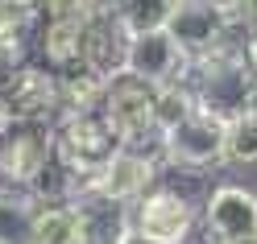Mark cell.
<instances>
[{
    "label": "cell",
    "instance_id": "6da1fadb",
    "mask_svg": "<svg viewBox=\"0 0 257 244\" xmlns=\"http://www.w3.org/2000/svg\"><path fill=\"white\" fill-rule=\"evenodd\" d=\"M245 42H228L220 50H207L191 58V71H187V83L195 87L199 95V108L216 112L220 120H232L245 112V91L253 83V71L245 67Z\"/></svg>",
    "mask_w": 257,
    "mask_h": 244
},
{
    "label": "cell",
    "instance_id": "7a4b0ae2",
    "mask_svg": "<svg viewBox=\"0 0 257 244\" xmlns=\"http://www.w3.org/2000/svg\"><path fill=\"white\" fill-rule=\"evenodd\" d=\"M166 157L158 145H120L108 166H100L79 199H104V203H137L150 186H158Z\"/></svg>",
    "mask_w": 257,
    "mask_h": 244
},
{
    "label": "cell",
    "instance_id": "3957f363",
    "mask_svg": "<svg viewBox=\"0 0 257 244\" xmlns=\"http://www.w3.org/2000/svg\"><path fill=\"white\" fill-rule=\"evenodd\" d=\"M224 128H228V120H220L207 108H195L191 116H183L158 137V149H162L170 170L207 174L224 166Z\"/></svg>",
    "mask_w": 257,
    "mask_h": 244
},
{
    "label": "cell",
    "instance_id": "277c9868",
    "mask_svg": "<svg viewBox=\"0 0 257 244\" xmlns=\"http://www.w3.org/2000/svg\"><path fill=\"white\" fill-rule=\"evenodd\" d=\"M120 149L116 128L108 124L104 112H67L54 120V153L83 178L95 174L100 166H108L112 153Z\"/></svg>",
    "mask_w": 257,
    "mask_h": 244
},
{
    "label": "cell",
    "instance_id": "5b68a950",
    "mask_svg": "<svg viewBox=\"0 0 257 244\" xmlns=\"http://www.w3.org/2000/svg\"><path fill=\"white\" fill-rule=\"evenodd\" d=\"M104 116L116 128L120 145H158V95L137 75H112L104 91Z\"/></svg>",
    "mask_w": 257,
    "mask_h": 244
},
{
    "label": "cell",
    "instance_id": "8992f818",
    "mask_svg": "<svg viewBox=\"0 0 257 244\" xmlns=\"http://www.w3.org/2000/svg\"><path fill=\"white\" fill-rule=\"evenodd\" d=\"M54 161V124L13 120L0 133V186L29 190L34 178Z\"/></svg>",
    "mask_w": 257,
    "mask_h": 244
},
{
    "label": "cell",
    "instance_id": "52a82bcc",
    "mask_svg": "<svg viewBox=\"0 0 257 244\" xmlns=\"http://www.w3.org/2000/svg\"><path fill=\"white\" fill-rule=\"evenodd\" d=\"M0 104L9 108L13 120H46V124H54L62 116L58 71H50L46 62L5 67L0 71Z\"/></svg>",
    "mask_w": 257,
    "mask_h": 244
},
{
    "label": "cell",
    "instance_id": "ba28073f",
    "mask_svg": "<svg viewBox=\"0 0 257 244\" xmlns=\"http://www.w3.org/2000/svg\"><path fill=\"white\" fill-rule=\"evenodd\" d=\"M199 211L174 186H150L133 203V236L146 244H187L195 236Z\"/></svg>",
    "mask_w": 257,
    "mask_h": 244
},
{
    "label": "cell",
    "instance_id": "9c48e42d",
    "mask_svg": "<svg viewBox=\"0 0 257 244\" xmlns=\"http://www.w3.org/2000/svg\"><path fill=\"white\" fill-rule=\"evenodd\" d=\"M170 34L179 38V46L195 58V54H207V50H220L228 42H245V29H240L224 9H216L212 0H179L170 17Z\"/></svg>",
    "mask_w": 257,
    "mask_h": 244
},
{
    "label": "cell",
    "instance_id": "30bf717a",
    "mask_svg": "<svg viewBox=\"0 0 257 244\" xmlns=\"http://www.w3.org/2000/svg\"><path fill=\"white\" fill-rule=\"evenodd\" d=\"M124 71L146 79L150 87H166V83H174V79H187L191 54L179 46V38H174L170 29H150V34H133L128 38Z\"/></svg>",
    "mask_w": 257,
    "mask_h": 244
},
{
    "label": "cell",
    "instance_id": "8fae6325",
    "mask_svg": "<svg viewBox=\"0 0 257 244\" xmlns=\"http://www.w3.org/2000/svg\"><path fill=\"white\" fill-rule=\"evenodd\" d=\"M203 227L212 240L253 244L257 240V190L240 186V182L212 186V194L203 203Z\"/></svg>",
    "mask_w": 257,
    "mask_h": 244
},
{
    "label": "cell",
    "instance_id": "7c38bea8",
    "mask_svg": "<svg viewBox=\"0 0 257 244\" xmlns=\"http://www.w3.org/2000/svg\"><path fill=\"white\" fill-rule=\"evenodd\" d=\"M83 38H87V17H42L34 46L46 67L62 75L83 67Z\"/></svg>",
    "mask_w": 257,
    "mask_h": 244
},
{
    "label": "cell",
    "instance_id": "4fadbf2b",
    "mask_svg": "<svg viewBox=\"0 0 257 244\" xmlns=\"http://www.w3.org/2000/svg\"><path fill=\"white\" fill-rule=\"evenodd\" d=\"M128 29L120 25L116 13H91L87 17V38H83V67L100 71L104 79L124 71V54H128Z\"/></svg>",
    "mask_w": 257,
    "mask_h": 244
},
{
    "label": "cell",
    "instance_id": "5bb4252c",
    "mask_svg": "<svg viewBox=\"0 0 257 244\" xmlns=\"http://www.w3.org/2000/svg\"><path fill=\"white\" fill-rule=\"evenodd\" d=\"M34 244H87V211L83 203H38Z\"/></svg>",
    "mask_w": 257,
    "mask_h": 244
},
{
    "label": "cell",
    "instance_id": "9a60e30c",
    "mask_svg": "<svg viewBox=\"0 0 257 244\" xmlns=\"http://www.w3.org/2000/svg\"><path fill=\"white\" fill-rule=\"evenodd\" d=\"M38 199L29 190L0 186V244H34Z\"/></svg>",
    "mask_w": 257,
    "mask_h": 244
},
{
    "label": "cell",
    "instance_id": "2e32d148",
    "mask_svg": "<svg viewBox=\"0 0 257 244\" xmlns=\"http://www.w3.org/2000/svg\"><path fill=\"white\" fill-rule=\"evenodd\" d=\"M108 79L91 67H75L58 75V95H62V116L67 112H100L104 108Z\"/></svg>",
    "mask_w": 257,
    "mask_h": 244
},
{
    "label": "cell",
    "instance_id": "e0dca14e",
    "mask_svg": "<svg viewBox=\"0 0 257 244\" xmlns=\"http://www.w3.org/2000/svg\"><path fill=\"white\" fill-rule=\"evenodd\" d=\"M174 9H179V0H124L116 9L120 25L128 34H150V29H166Z\"/></svg>",
    "mask_w": 257,
    "mask_h": 244
},
{
    "label": "cell",
    "instance_id": "ac0fdd59",
    "mask_svg": "<svg viewBox=\"0 0 257 244\" xmlns=\"http://www.w3.org/2000/svg\"><path fill=\"white\" fill-rule=\"evenodd\" d=\"M224 166H257V116L240 112L224 128Z\"/></svg>",
    "mask_w": 257,
    "mask_h": 244
},
{
    "label": "cell",
    "instance_id": "d6986e66",
    "mask_svg": "<svg viewBox=\"0 0 257 244\" xmlns=\"http://www.w3.org/2000/svg\"><path fill=\"white\" fill-rule=\"evenodd\" d=\"M38 5L42 17H91V13H100L95 0H38Z\"/></svg>",
    "mask_w": 257,
    "mask_h": 244
},
{
    "label": "cell",
    "instance_id": "ffe728a7",
    "mask_svg": "<svg viewBox=\"0 0 257 244\" xmlns=\"http://www.w3.org/2000/svg\"><path fill=\"white\" fill-rule=\"evenodd\" d=\"M232 21L245 29V34H253L257 29V0H236L232 5Z\"/></svg>",
    "mask_w": 257,
    "mask_h": 244
},
{
    "label": "cell",
    "instance_id": "44dd1931",
    "mask_svg": "<svg viewBox=\"0 0 257 244\" xmlns=\"http://www.w3.org/2000/svg\"><path fill=\"white\" fill-rule=\"evenodd\" d=\"M240 50H245V67L257 75V29H253V34H245V46H240Z\"/></svg>",
    "mask_w": 257,
    "mask_h": 244
},
{
    "label": "cell",
    "instance_id": "7402d4cb",
    "mask_svg": "<svg viewBox=\"0 0 257 244\" xmlns=\"http://www.w3.org/2000/svg\"><path fill=\"white\" fill-rule=\"evenodd\" d=\"M245 112L257 116V75H253V83H249V91H245Z\"/></svg>",
    "mask_w": 257,
    "mask_h": 244
},
{
    "label": "cell",
    "instance_id": "603a6c76",
    "mask_svg": "<svg viewBox=\"0 0 257 244\" xmlns=\"http://www.w3.org/2000/svg\"><path fill=\"white\" fill-rule=\"evenodd\" d=\"M203 244H232V240H212V236H207V240H203Z\"/></svg>",
    "mask_w": 257,
    "mask_h": 244
},
{
    "label": "cell",
    "instance_id": "cb8c5ba5",
    "mask_svg": "<svg viewBox=\"0 0 257 244\" xmlns=\"http://www.w3.org/2000/svg\"><path fill=\"white\" fill-rule=\"evenodd\" d=\"M133 244H146V240H133Z\"/></svg>",
    "mask_w": 257,
    "mask_h": 244
},
{
    "label": "cell",
    "instance_id": "d4e9b609",
    "mask_svg": "<svg viewBox=\"0 0 257 244\" xmlns=\"http://www.w3.org/2000/svg\"><path fill=\"white\" fill-rule=\"evenodd\" d=\"M253 244H257V240H253Z\"/></svg>",
    "mask_w": 257,
    "mask_h": 244
}]
</instances>
